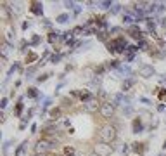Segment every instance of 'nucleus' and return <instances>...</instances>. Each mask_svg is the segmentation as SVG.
I'll list each match as a JSON object with an SVG mask.
<instances>
[{
    "mask_svg": "<svg viewBox=\"0 0 166 156\" xmlns=\"http://www.w3.org/2000/svg\"><path fill=\"white\" fill-rule=\"evenodd\" d=\"M9 49H11V43L9 42H4V45H2V57H7Z\"/></svg>",
    "mask_w": 166,
    "mask_h": 156,
    "instance_id": "ddd939ff",
    "label": "nucleus"
},
{
    "mask_svg": "<svg viewBox=\"0 0 166 156\" xmlns=\"http://www.w3.org/2000/svg\"><path fill=\"white\" fill-rule=\"evenodd\" d=\"M38 42H40V37H35V38H33V42H31V43H33V45H36V43H38Z\"/></svg>",
    "mask_w": 166,
    "mask_h": 156,
    "instance_id": "5701e85b",
    "label": "nucleus"
},
{
    "mask_svg": "<svg viewBox=\"0 0 166 156\" xmlns=\"http://www.w3.org/2000/svg\"><path fill=\"white\" fill-rule=\"evenodd\" d=\"M97 109H100V106H99V101L95 97H92L90 101L85 102V111H88V113H94V111H97Z\"/></svg>",
    "mask_w": 166,
    "mask_h": 156,
    "instance_id": "423d86ee",
    "label": "nucleus"
},
{
    "mask_svg": "<svg viewBox=\"0 0 166 156\" xmlns=\"http://www.w3.org/2000/svg\"><path fill=\"white\" fill-rule=\"evenodd\" d=\"M102 5H104V9H107V7L111 5V2H102Z\"/></svg>",
    "mask_w": 166,
    "mask_h": 156,
    "instance_id": "a878e982",
    "label": "nucleus"
},
{
    "mask_svg": "<svg viewBox=\"0 0 166 156\" xmlns=\"http://www.w3.org/2000/svg\"><path fill=\"white\" fill-rule=\"evenodd\" d=\"M132 149H133V151H135V153H140V154H142V153H144V151H145V144H142V142H140V144H138V142H135V144H133V147H132Z\"/></svg>",
    "mask_w": 166,
    "mask_h": 156,
    "instance_id": "9d476101",
    "label": "nucleus"
},
{
    "mask_svg": "<svg viewBox=\"0 0 166 156\" xmlns=\"http://www.w3.org/2000/svg\"><path fill=\"white\" fill-rule=\"evenodd\" d=\"M38 92H36V88H28V97H36Z\"/></svg>",
    "mask_w": 166,
    "mask_h": 156,
    "instance_id": "f3484780",
    "label": "nucleus"
},
{
    "mask_svg": "<svg viewBox=\"0 0 166 156\" xmlns=\"http://www.w3.org/2000/svg\"><path fill=\"white\" fill-rule=\"evenodd\" d=\"M123 21H125L126 25H132L133 21H137V17H133V16H130V14H125V16H123Z\"/></svg>",
    "mask_w": 166,
    "mask_h": 156,
    "instance_id": "4468645a",
    "label": "nucleus"
},
{
    "mask_svg": "<svg viewBox=\"0 0 166 156\" xmlns=\"http://www.w3.org/2000/svg\"><path fill=\"white\" fill-rule=\"evenodd\" d=\"M35 156H50V154L47 153V154H35Z\"/></svg>",
    "mask_w": 166,
    "mask_h": 156,
    "instance_id": "bb28decb",
    "label": "nucleus"
},
{
    "mask_svg": "<svg viewBox=\"0 0 166 156\" xmlns=\"http://www.w3.org/2000/svg\"><path fill=\"white\" fill-rule=\"evenodd\" d=\"M144 130V125H142V121L137 118V120H133V133H140Z\"/></svg>",
    "mask_w": 166,
    "mask_h": 156,
    "instance_id": "6e6552de",
    "label": "nucleus"
},
{
    "mask_svg": "<svg viewBox=\"0 0 166 156\" xmlns=\"http://www.w3.org/2000/svg\"><path fill=\"white\" fill-rule=\"evenodd\" d=\"M49 76H50V75H42V76H38V82H45Z\"/></svg>",
    "mask_w": 166,
    "mask_h": 156,
    "instance_id": "4be33fe9",
    "label": "nucleus"
},
{
    "mask_svg": "<svg viewBox=\"0 0 166 156\" xmlns=\"http://www.w3.org/2000/svg\"><path fill=\"white\" fill-rule=\"evenodd\" d=\"M114 108H116L114 102H102V104H100V109H99V113H100L102 118H111V116L114 115Z\"/></svg>",
    "mask_w": 166,
    "mask_h": 156,
    "instance_id": "7ed1b4c3",
    "label": "nucleus"
},
{
    "mask_svg": "<svg viewBox=\"0 0 166 156\" xmlns=\"http://www.w3.org/2000/svg\"><path fill=\"white\" fill-rule=\"evenodd\" d=\"M163 147H164V149H166V141H164V144H163Z\"/></svg>",
    "mask_w": 166,
    "mask_h": 156,
    "instance_id": "c85d7f7f",
    "label": "nucleus"
},
{
    "mask_svg": "<svg viewBox=\"0 0 166 156\" xmlns=\"http://www.w3.org/2000/svg\"><path fill=\"white\" fill-rule=\"evenodd\" d=\"M130 33H132V37H133V38L142 40V31H140L137 26H132V28H130Z\"/></svg>",
    "mask_w": 166,
    "mask_h": 156,
    "instance_id": "1a4fd4ad",
    "label": "nucleus"
},
{
    "mask_svg": "<svg viewBox=\"0 0 166 156\" xmlns=\"http://www.w3.org/2000/svg\"><path fill=\"white\" fill-rule=\"evenodd\" d=\"M21 111H23V102L19 101V104H17V108H16V115H17V116L21 115Z\"/></svg>",
    "mask_w": 166,
    "mask_h": 156,
    "instance_id": "6ab92c4d",
    "label": "nucleus"
},
{
    "mask_svg": "<svg viewBox=\"0 0 166 156\" xmlns=\"http://www.w3.org/2000/svg\"><path fill=\"white\" fill-rule=\"evenodd\" d=\"M57 40V33H50V37H49V42H55Z\"/></svg>",
    "mask_w": 166,
    "mask_h": 156,
    "instance_id": "aec40b11",
    "label": "nucleus"
},
{
    "mask_svg": "<svg viewBox=\"0 0 166 156\" xmlns=\"http://www.w3.org/2000/svg\"><path fill=\"white\" fill-rule=\"evenodd\" d=\"M0 106H2V108H5V106H7V97H4V99H2V104H0Z\"/></svg>",
    "mask_w": 166,
    "mask_h": 156,
    "instance_id": "b1692460",
    "label": "nucleus"
},
{
    "mask_svg": "<svg viewBox=\"0 0 166 156\" xmlns=\"http://www.w3.org/2000/svg\"><path fill=\"white\" fill-rule=\"evenodd\" d=\"M52 147H55V142L52 141H47V139H40L36 144H35V154H47Z\"/></svg>",
    "mask_w": 166,
    "mask_h": 156,
    "instance_id": "f03ea898",
    "label": "nucleus"
},
{
    "mask_svg": "<svg viewBox=\"0 0 166 156\" xmlns=\"http://www.w3.org/2000/svg\"><path fill=\"white\" fill-rule=\"evenodd\" d=\"M64 154H66V156H74V149H73V147H66V149H64Z\"/></svg>",
    "mask_w": 166,
    "mask_h": 156,
    "instance_id": "a211bd4d",
    "label": "nucleus"
},
{
    "mask_svg": "<svg viewBox=\"0 0 166 156\" xmlns=\"http://www.w3.org/2000/svg\"><path fill=\"white\" fill-rule=\"evenodd\" d=\"M59 115H61V109H59V108H55V109L50 111V118H57Z\"/></svg>",
    "mask_w": 166,
    "mask_h": 156,
    "instance_id": "dca6fc26",
    "label": "nucleus"
},
{
    "mask_svg": "<svg viewBox=\"0 0 166 156\" xmlns=\"http://www.w3.org/2000/svg\"><path fill=\"white\" fill-rule=\"evenodd\" d=\"M133 80H126V82H123V85H121V88H123V92H126L128 90V88H132L133 87Z\"/></svg>",
    "mask_w": 166,
    "mask_h": 156,
    "instance_id": "f8f14e48",
    "label": "nucleus"
},
{
    "mask_svg": "<svg viewBox=\"0 0 166 156\" xmlns=\"http://www.w3.org/2000/svg\"><path fill=\"white\" fill-rule=\"evenodd\" d=\"M154 73H156L154 71V66H151V64H142L138 68V75L144 76V78H151Z\"/></svg>",
    "mask_w": 166,
    "mask_h": 156,
    "instance_id": "39448f33",
    "label": "nucleus"
},
{
    "mask_svg": "<svg viewBox=\"0 0 166 156\" xmlns=\"http://www.w3.org/2000/svg\"><path fill=\"white\" fill-rule=\"evenodd\" d=\"M83 76H85L87 80H92L94 76H97V70L90 68V66H87V68H83Z\"/></svg>",
    "mask_w": 166,
    "mask_h": 156,
    "instance_id": "0eeeda50",
    "label": "nucleus"
},
{
    "mask_svg": "<svg viewBox=\"0 0 166 156\" xmlns=\"http://www.w3.org/2000/svg\"><path fill=\"white\" fill-rule=\"evenodd\" d=\"M99 135H100V141L102 142H107V144H113L118 137V132H116V127L114 125H104L99 132Z\"/></svg>",
    "mask_w": 166,
    "mask_h": 156,
    "instance_id": "f257e3e1",
    "label": "nucleus"
},
{
    "mask_svg": "<svg viewBox=\"0 0 166 156\" xmlns=\"http://www.w3.org/2000/svg\"><path fill=\"white\" fill-rule=\"evenodd\" d=\"M94 153H97L99 156H109V154L113 153V146L107 144V142H97Z\"/></svg>",
    "mask_w": 166,
    "mask_h": 156,
    "instance_id": "20e7f679",
    "label": "nucleus"
},
{
    "mask_svg": "<svg viewBox=\"0 0 166 156\" xmlns=\"http://www.w3.org/2000/svg\"><path fill=\"white\" fill-rule=\"evenodd\" d=\"M64 5H66V7H68V9H73V5H74V4H73V2H66V4H64Z\"/></svg>",
    "mask_w": 166,
    "mask_h": 156,
    "instance_id": "393cba45",
    "label": "nucleus"
},
{
    "mask_svg": "<svg viewBox=\"0 0 166 156\" xmlns=\"http://www.w3.org/2000/svg\"><path fill=\"white\" fill-rule=\"evenodd\" d=\"M88 156H99V154H97V153H90Z\"/></svg>",
    "mask_w": 166,
    "mask_h": 156,
    "instance_id": "cd10ccee",
    "label": "nucleus"
},
{
    "mask_svg": "<svg viewBox=\"0 0 166 156\" xmlns=\"http://www.w3.org/2000/svg\"><path fill=\"white\" fill-rule=\"evenodd\" d=\"M59 59H61V56H52V57H50V62H54V64H55Z\"/></svg>",
    "mask_w": 166,
    "mask_h": 156,
    "instance_id": "412c9836",
    "label": "nucleus"
},
{
    "mask_svg": "<svg viewBox=\"0 0 166 156\" xmlns=\"http://www.w3.org/2000/svg\"><path fill=\"white\" fill-rule=\"evenodd\" d=\"M31 11H33L36 16H42V12H43V7H42V4H33Z\"/></svg>",
    "mask_w": 166,
    "mask_h": 156,
    "instance_id": "9b49d317",
    "label": "nucleus"
},
{
    "mask_svg": "<svg viewBox=\"0 0 166 156\" xmlns=\"http://www.w3.org/2000/svg\"><path fill=\"white\" fill-rule=\"evenodd\" d=\"M68 19H69V16H68V14H61V16H57V19H55V21H57V23H66Z\"/></svg>",
    "mask_w": 166,
    "mask_h": 156,
    "instance_id": "2eb2a0df",
    "label": "nucleus"
}]
</instances>
